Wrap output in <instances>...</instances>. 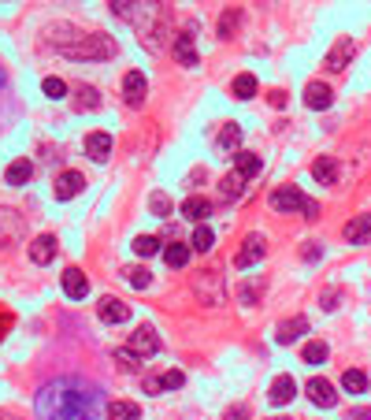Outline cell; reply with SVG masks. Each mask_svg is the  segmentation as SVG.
Here are the masks:
<instances>
[{"mask_svg":"<svg viewBox=\"0 0 371 420\" xmlns=\"http://www.w3.org/2000/svg\"><path fill=\"white\" fill-rule=\"evenodd\" d=\"M116 361H119L123 372H141V357L134 350H116Z\"/></svg>","mask_w":371,"mask_h":420,"instance_id":"cell-35","label":"cell"},{"mask_svg":"<svg viewBox=\"0 0 371 420\" xmlns=\"http://www.w3.org/2000/svg\"><path fill=\"white\" fill-rule=\"evenodd\" d=\"M145 90H149V86H145V75L141 71H126L123 75V101L131 104V108H141L145 104Z\"/></svg>","mask_w":371,"mask_h":420,"instance_id":"cell-6","label":"cell"},{"mask_svg":"<svg viewBox=\"0 0 371 420\" xmlns=\"http://www.w3.org/2000/svg\"><path fill=\"white\" fill-rule=\"evenodd\" d=\"M245 416H249L245 406H231V409H227V420H245Z\"/></svg>","mask_w":371,"mask_h":420,"instance_id":"cell-42","label":"cell"},{"mask_svg":"<svg viewBox=\"0 0 371 420\" xmlns=\"http://www.w3.org/2000/svg\"><path fill=\"white\" fill-rule=\"evenodd\" d=\"M4 179H8V186H26L30 179H34V164H30V160H11Z\"/></svg>","mask_w":371,"mask_h":420,"instance_id":"cell-22","label":"cell"},{"mask_svg":"<svg viewBox=\"0 0 371 420\" xmlns=\"http://www.w3.org/2000/svg\"><path fill=\"white\" fill-rule=\"evenodd\" d=\"M312 179L323 183V186L338 183V160H334V156H316V160H312Z\"/></svg>","mask_w":371,"mask_h":420,"instance_id":"cell-21","label":"cell"},{"mask_svg":"<svg viewBox=\"0 0 371 420\" xmlns=\"http://www.w3.org/2000/svg\"><path fill=\"white\" fill-rule=\"evenodd\" d=\"M164 261L171 268H186L189 264V246H186V242H167V246H164Z\"/></svg>","mask_w":371,"mask_h":420,"instance_id":"cell-26","label":"cell"},{"mask_svg":"<svg viewBox=\"0 0 371 420\" xmlns=\"http://www.w3.org/2000/svg\"><path fill=\"white\" fill-rule=\"evenodd\" d=\"M86 156L96 160V164H104V160L111 156V134H104V131L86 134Z\"/></svg>","mask_w":371,"mask_h":420,"instance_id":"cell-13","label":"cell"},{"mask_svg":"<svg viewBox=\"0 0 371 420\" xmlns=\"http://www.w3.org/2000/svg\"><path fill=\"white\" fill-rule=\"evenodd\" d=\"M342 391L364 394V391H367V376L360 372V368H349V372H342Z\"/></svg>","mask_w":371,"mask_h":420,"instance_id":"cell-28","label":"cell"},{"mask_svg":"<svg viewBox=\"0 0 371 420\" xmlns=\"http://www.w3.org/2000/svg\"><path fill=\"white\" fill-rule=\"evenodd\" d=\"M212 246H216V235L208 231V227H197V231H193V249H197V253H208Z\"/></svg>","mask_w":371,"mask_h":420,"instance_id":"cell-38","label":"cell"},{"mask_svg":"<svg viewBox=\"0 0 371 420\" xmlns=\"http://www.w3.org/2000/svg\"><path fill=\"white\" fill-rule=\"evenodd\" d=\"M241 19H245V11H241V8H227V11H223L219 15V38H234Z\"/></svg>","mask_w":371,"mask_h":420,"instance_id":"cell-25","label":"cell"},{"mask_svg":"<svg viewBox=\"0 0 371 420\" xmlns=\"http://www.w3.org/2000/svg\"><path fill=\"white\" fill-rule=\"evenodd\" d=\"M38 420H104L101 387L82 376H56L38 391Z\"/></svg>","mask_w":371,"mask_h":420,"instance_id":"cell-1","label":"cell"},{"mask_svg":"<svg viewBox=\"0 0 371 420\" xmlns=\"http://www.w3.org/2000/svg\"><path fill=\"white\" fill-rule=\"evenodd\" d=\"M304 391H309V398L316 402L319 409H334V406H338V391H334L331 379H309V387H304Z\"/></svg>","mask_w":371,"mask_h":420,"instance_id":"cell-8","label":"cell"},{"mask_svg":"<svg viewBox=\"0 0 371 420\" xmlns=\"http://www.w3.org/2000/svg\"><path fill=\"white\" fill-rule=\"evenodd\" d=\"M41 90H45L48 101H63V97H67V82H63V78H45Z\"/></svg>","mask_w":371,"mask_h":420,"instance_id":"cell-34","label":"cell"},{"mask_svg":"<svg viewBox=\"0 0 371 420\" xmlns=\"http://www.w3.org/2000/svg\"><path fill=\"white\" fill-rule=\"evenodd\" d=\"M294 394H297V383H294V376H275L271 379V391H267V398L275 402V406H286V402H294Z\"/></svg>","mask_w":371,"mask_h":420,"instance_id":"cell-17","label":"cell"},{"mask_svg":"<svg viewBox=\"0 0 371 420\" xmlns=\"http://www.w3.org/2000/svg\"><path fill=\"white\" fill-rule=\"evenodd\" d=\"M149 208H153V216H160V220H164V216H171V198H167V193H153V198H149Z\"/></svg>","mask_w":371,"mask_h":420,"instance_id":"cell-37","label":"cell"},{"mask_svg":"<svg viewBox=\"0 0 371 420\" xmlns=\"http://www.w3.org/2000/svg\"><path fill=\"white\" fill-rule=\"evenodd\" d=\"M167 387H164V376H149L145 379V394H164Z\"/></svg>","mask_w":371,"mask_h":420,"instance_id":"cell-40","label":"cell"},{"mask_svg":"<svg viewBox=\"0 0 371 420\" xmlns=\"http://www.w3.org/2000/svg\"><path fill=\"white\" fill-rule=\"evenodd\" d=\"M131 350L138 353V357H153V353H160V335L145 324V328H138L134 335H131Z\"/></svg>","mask_w":371,"mask_h":420,"instance_id":"cell-9","label":"cell"},{"mask_svg":"<svg viewBox=\"0 0 371 420\" xmlns=\"http://www.w3.org/2000/svg\"><path fill=\"white\" fill-rule=\"evenodd\" d=\"M353 53H357V45H353V38L334 41V48H331V53H327V60H323V68H327V71H342L345 63L353 60Z\"/></svg>","mask_w":371,"mask_h":420,"instance_id":"cell-11","label":"cell"},{"mask_svg":"<svg viewBox=\"0 0 371 420\" xmlns=\"http://www.w3.org/2000/svg\"><path fill=\"white\" fill-rule=\"evenodd\" d=\"M101 320L104 324H126V320H131V305L119 301V298H104L101 301Z\"/></svg>","mask_w":371,"mask_h":420,"instance_id":"cell-19","label":"cell"},{"mask_svg":"<svg viewBox=\"0 0 371 420\" xmlns=\"http://www.w3.org/2000/svg\"><path fill=\"white\" fill-rule=\"evenodd\" d=\"M175 60L182 63V68H197V45H193V30H186V34L175 38Z\"/></svg>","mask_w":371,"mask_h":420,"instance_id":"cell-16","label":"cell"},{"mask_svg":"<svg viewBox=\"0 0 371 420\" xmlns=\"http://www.w3.org/2000/svg\"><path fill=\"white\" fill-rule=\"evenodd\" d=\"M108 420H141V409L134 406V402H111Z\"/></svg>","mask_w":371,"mask_h":420,"instance_id":"cell-29","label":"cell"},{"mask_svg":"<svg viewBox=\"0 0 371 420\" xmlns=\"http://www.w3.org/2000/svg\"><path fill=\"white\" fill-rule=\"evenodd\" d=\"M267 205L275 208V212H301V216H309V220L319 216V205L309 201V198H304L301 190H294V186H279V190H271Z\"/></svg>","mask_w":371,"mask_h":420,"instance_id":"cell-3","label":"cell"},{"mask_svg":"<svg viewBox=\"0 0 371 420\" xmlns=\"http://www.w3.org/2000/svg\"><path fill=\"white\" fill-rule=\"evenodd\" d=\"M123 279L131 283L134 290H145L153 283V276H149V268H123Z\"/></svg>","mask_w":371,"mask_h":420,"instance_id":"cell-33","label":"cell"},{"mask_svg":"<svg viewBox=\"0 0 371 420\" xmlns=\"http://www.w3.org/2000/svg\"><path fill=\"white\" fill-rule=\"evenodd\" d=\"M327 357H331V350H327V343H319V338H312V343L301 350V361H309V365H323Z\"/></svg>","mask_w":371,"mask_h":420,"instance_id":"cell-30","label":"cell"},{"mask_svg":"<svg viewBox=\"0 0 371 420\" xmlns=\"http://www.w3.org/2000/svg\"><path fill=\"white\" fill-rule=\"evenodd\" d=\"M264 253H267V246H264V235H249V238H245V246L238 249L234 264H238V268H253L256 261H264Z\"/></svg>","mask_w":371,"mask_h":420,"instance_id":"cell-7","label":"cell"},{"mask_svg":"<svg viewBox=\"0 0 371 420\" xmlns=\"http://www.w3.org/2000/svg\"><path fill=\"white\" fill-rule=\"evenodd\" d=\"M82 190H86V175H82V171L67 168V171H60V175H56V186H52L56 201H71V198H78Z\"/></svg>","mask_w":371,"mask_h":420,"instance_id":"cell-5","label":"cell"},{"mask_svg":"<svg viewBox=\"0 0 371 420\" xmlns=\"http://www.w3.org/2000/svg\"><path fill=\"white\" fill-rule=\"evenodd\" d=\"M309 331V320L304 316H289V320H279V328H275V343L289 346V343H297V338Z\"/></svg>","mask_w":371,"mask_h":420,"instance_id":"cell-10","label":"cell"},{"mask_svg":"<svg viewBox=\"0 0 371 420\" xmlns=\"http://www.w3.org/2000/svg\"><path fill=\"white\" fill-rule=\"evenodd\" d=\"M182 216L193 223V220H208V216H212V201H204V198H186L182 201Z\"/></svg>","mask_w":371,"mask_h":420,"instance_id":"cell-24","label":"cell"},{"mask_svg":"<svg viewBox=\"0 0 371 420\" xmlns=\"http://www.w3.org/2000/svg\"><path fill=\"white\" fill-rule=\"evenodd\" d=\"M56 257V235H38L30 242V261L34 264H48Z\"/></svg>","mask_w":371,"mask_h":420,"instance_id":"cell-18","label":"cell"},{"mask_svg":"<svg viewBox=\"0 0 371 420\" xmlns=\"http://www.w3.org/2000/svg\"><path fill=\"white\" fill-rule=\"evenodd\" d=\"M74 108H78V112L101 108V93H96L93 86H78V90H74Z\"/></svg>","mask_w":371,"mask_h":420,"instance_id":"cell-27","label":"cell"},{"mask_svg":"<svg viewBox=\"0 0 371 420\" xmlns=\"http://www.w3.org/2000/svg\"><path fill=\"white\" fill-rule=\"evenodd\" d=\"M134 253H141V257L160 253V238H156V235H141V238H134Z\"/></svg>","mask_w":371,"mask_h":420,"instance_id":"cell-36","label":"cell"},{"mask_svg":"<svg viewBox=\"0 0 371 420\" xmlns=\"http://www.w3.org/2000/svg\"><path fill=\"white\" fill-rule=\"evenodd\" d=\"M304 104L316 108V112H327V108L334 104L331 86H327V82H309V86H304Z\"/></svg>","mask_w":371,"mask_h":420,"instance_id":"cell-12","label":"cell"},{"mask_svg":"<svg viewBox=\"0 0 371 420\" xmlns=\"http://www.w3.org/2000/svg\"><path fill=\"white\" fill-rule=\"evenodd\" d=\"M271 104H275V108H286V93L275 90V93H271Z\"/></svg>","mask_w":371,"mask_h":420,"instance_id":"cell-43","label":"cell"},{"mask_svg":"<svg viewBox=\"0 0 371 420\" xmlns=\"http://www.w3.org/2000/svg\"><path fill=\"white\" fill-rule=\"evenodd\" d=\"M345 242H353V246H364V242H371V212H364V216H353L349 223H345Z\"/></svg>","mask_w":371,"mask_h":420,"instance_id":"cell-14","label":"cell"},{"mask_svg":"<svg viewBox=\"0 0 371 420\" xmlns=\"http://www.w3.org/2000/svg\"><path fill=\"white\" fill-rule=\"evenodd\" d=\"M219 193H223V201H238L241 193H245V175H238V171L223 175V183H219Z\"/></svg>","mask_w":371,"mask_h":420,"instance_id":"cell-23","label":"cell"},{"mask_svg":"<svg viewBox=\"0 0 371 420\" xmlns=\"http://www.w3.org/2000/svg\"><path fill=\"white\" fill-rule=\"evenodd\" d=\"M63 294L74 298V301H82L89 294V279H86V271H78V268H67L63 271Z\"/></svg>","mask_w":371,"mask_h":420,"instance_id":"cell-15","label":"cell"},{"mask_svg":"<svg viewBox=\"0 0 371 420\" xmlns=\"http://www.w3.org/2000/svg\"><path fill=\"white\" fill-rule=\"evenodd\" d=\"M319 305H323L327 313H334L338 309V290H323V294H319Z\"/></svg>","mask_w":371,"mask_h":420,"instance_id":"cell-41","label":"cell"},{"mask_svg":"<svg viewBox=\"0 0 371 420\" xmlns=\"http://www.w3.org/2000/svg\"><path fill=\"white\" fill-rule=\"evenodd\" d=\"M256 90H260V86H256V78H253V75H238L234 82H231V93L238 97V101H249V97H253Z\"/></svg>","mask_w":371,"mask_h":420,"instance_id":"cell-31","label":"cell"},{"mask_svg":"<svg viewBox=\"0 0 371 420\" xmlns=\"http://www.w3.org/2000/svg\"><path fill=\"white\" fill-rule=\"evenodd\" d=\"M234 171L238 175H245V179H253V175H260V156H253V153H238L234 156Z\"/></svg>","mask_w":371,"mask_h":420,"instance_id":"cell-32","label":"cell"},{"mask_svg":"<svg viewBox=\"0 0 371 420\" xmlns=\"http://www.w3.org/2000/svg\"><path fill=\"white\" fill-rule=\"evenodd\" d=\"M282 420H289V416H282Z\"/></svg>","mask_w":371,"mask_h":420,"instance_id":"cell-44","label":"cell"},{"mask_svg":"<svg viewBox=\"0 0 371 420\" xmlns=\"http://www.w3.org/2000/svg\"><path fill=\"white\" fill-rule=\"evenodd\" d=\"M63 56H71V60H108V56H116L119 53V45L111 41L108 34H78L71 38V41H63V45H56Z\"/></svg>","mask_w":371,"mask_h":420,"instance_id":"cell-2","label":"cell"},{"mask_svg":"<svg viewBox=\"0 0 371 420\" xmlns=\"http://www.w3.org/2000/svg\"><path fill=\"white\" fill-rule=\"evenodd\" d=\"M216 145H219V153L238 156V153H241V126H238V123H223V131H219Z\"/></svg>","mask_w":371,"mask_h":420,"instance_id":"cell-20","label":"cell"},{"mask_svg":"<svg viewBox=\"0 0 371 420\" xmlns=\"http://www.w3.org/2000/svg\"><path fill=\"white\" fill-rule=\"evenodd\" d=\"M193 294L201 298V305H223V298H227V283H223V276L216 268H208V271H201L197 279H193Z\"/></svg>","mask_w":371,"mask_h":420,"instance_id":"cell-4","label":"cell"},{"mask_svg":"<svg viewBox=\"0 0 371 420\" xmlns=\"http://www.w3.org/2000/svg\"><path fill=\"white\" fill-rule=\"evenodd\" d=\"M182 383H186V376L179 372V368H171V372H164V387H167V391H179Z\"/></svg>","mask_w":371,"mask_h":420,"instance_id":"cell-39","label":"cell"}]
</instances>
